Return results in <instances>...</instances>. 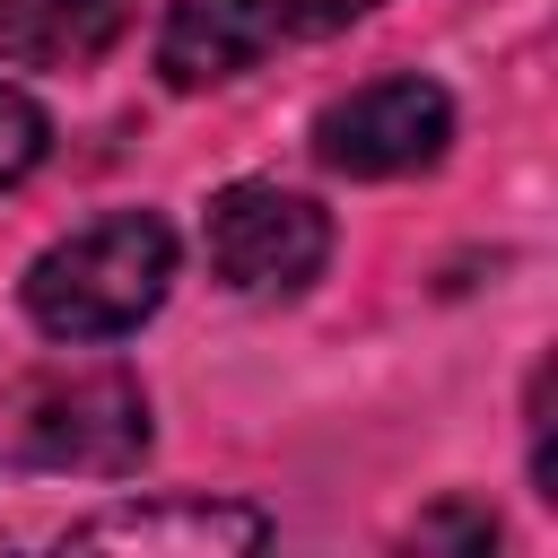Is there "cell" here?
<instances>
[{"label":"cell","mask_w":558,"mask_h":558,"mask_svg":"<svg viewBox=\"0 0 558 558\" xmlns=\"http://www.w3.org/2000/svg\"><path fill=\"white\" fill-rule=\"evenodd\" d=\"M166 288H174V235H166V218L113 209V218H87V227H70L61 244L35 253L26 314H35V331L87 349V340L140 331L166 305Z\"/></svg>","instance_id":"6da1fadb"},{"label":"cell","mask_w":558,"mask_h":558,"mask_svg":"<svg viewBox=\"0 0 558 558\" xmlns=\"http://www.w3.org/2000/svg\"><path fill=\"white\" fill-rule=\"evenodd\" d=\"M148 453V401L113 366H44L0 384V471L113 480Z\"/></svg>","instance_id":"7a4b0ae2"},{"label":"cell","mask_w":558,"mask_h":558,"mask_svg":"<svg viewBox=\"0 0 558 558\" xmlns=\"http://www.w3.org/2000/svg\"><path fill=\"white\" fill-rule=\"evenodd\" d=\"M201 244H209V270L235 296H296L323 270V253H331V218L305 192L227 183L209 201V218H201Z\"/></svg>","instance_id":"3957f363"},{"label":"cell","mask_w":558,"mask_h":558,"mask_svg":"<svg viewBox=\"0 0 558 558\" xmlns=\"http://www.w3.org/2000/svg\"><path fill=\"white\" fill-rule=\"evenodd\" d=\"M445 140H453V105H445V87L418 78V70L366 78V87H349L340 105H323V122H314L323 166L366 174V183H375V174H418V166H436Z\"/></svg>","instance_id":"277c9868"},{"label":"cell","mask_w":558,"mask_h":558,"mask_svg":"<svg viewBox=\"0 0 558 558\" xmlns=\"http://www.w3.org/2000/svg\"><path fill=\"white\" fill-rule=\"evenodd\" d=\"M296 35V0H174L157 26V70L174 87H218Z\"/></svg>","instance_id":"5b68a950"},{"label":"cell","mask_w":558,"mask_h":558,"mask_svg":"<svg viewBox=\"0 0 558 558\" xmlns=\"http://www.w3.org/2000/svg\"><path fill=\"white\" fill-rule=\"evenodd\" d=\"M270 523L253 506H113V514H87L70 523V549H262Z\"/></svg>","instance_id":"8992f818"},{"label":"cell","mask_w":558,"mask_h":558,"mask_svg":"<svg viewBox=\"0 0 558 558\" xmlns=\"http://www.w3.org/2000/svg\"><path fill=\"white\" fill-rule=\"evenodd\" d=\"M131 26V0H0V52L17 70H87Z\"/></svg>","instance_id":"52a82bcc"},{"label":"cell","mask_w":558,"mask_h":558,"mask_svg":"<svg viewBox=\"0 0 558 558\" xmlns=\"http://www.w3.org/2000/svg\"><path fill=\"white\" fill-rule=\"evenodd\" d=\"M44 140H52V122H44V105H35L26 87H9V78H0V192H9L17 174H35V157H44Z\"/></svg>","instance_id":"ba28073f"},{"label":"cell","mask_w":558,"mask_h":558,"mask_svg":"<svg viewBox=\"0 0 558 558\" xmlns=\"http://www.w3.org/2000/svg\"><path fill=\"white\" fill-rule=\"evenodd\" d=\"M375 0H296V35H323V26H349V17H366Z\"/></svg>","instance_id":"9c48e42d"}]
</instances>
